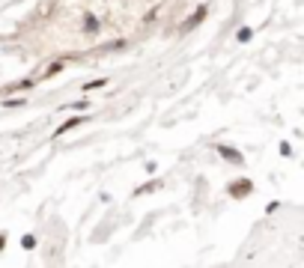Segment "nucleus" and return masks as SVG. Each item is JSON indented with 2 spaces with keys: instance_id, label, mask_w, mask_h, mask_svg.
<instances>
[{
  "instance_id": "obj_1",
  "label": "nucleus",
  "mask_w": 304,
  "mask_h": 268,
  "mask_svg": "<svg viewBox=\"0 0 304 268\" xmlns=\"http://www.w3.org/2000/svg\"><path fill=\"white\" fill-rule=\"evenodd\" d=\"M224 152V158H233V161H239V155H236V149H221Z\"/></svg>"
}]
</instances>
